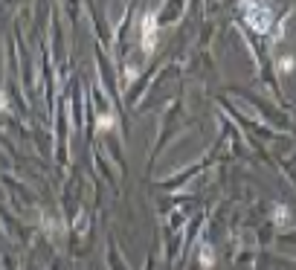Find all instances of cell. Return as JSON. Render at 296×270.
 Segmentation results:
<instances>
[{
	"instance_id": "8992f818",
	"label": "cell",
	"mask_w": 296,
	"mask_h": 270,
	"mask_svg": "<svg viewBox=\"0 0 296 270\" xmlns=\"http://www.w3.org/2000/svg\"><path fill=\"white\" fill-rule=\"evenodd\" d=\"M0 111H9V99H6L3 90H0Z\"/></svg>"
},
{
	"instance_id": "5b68a950",
	"label": "cell",
	"mask_w": 296,
	"mask_h": 270,
	"mask_svg": "<svg viewBox=\"0 0 296 270\" xmlns=\"http://www.w3.org/2000/svg\"><path fill=\"white\" fill-rule=\"evenodd\" d=\"M276 218H279L276 224H284L287 221V209H284V206H276Z\"/></svg>"
},
{
	"instance_id": "277c9868",
	"label": "cell",
	"mask_w": 296,
	"mask_h": 270,
	"mask_svg": "<svg viewBox=\"0 0 296 270\" xmlns=\"http://www.w3.org/2000/svg\"><path fill=\"white\" fill-rule=\"evenodd\" d=\"M96 125H99L102 131H107V128H116V117H113V114H102Z\"/></svg>"
},
{
	"instance_id": "3957f363",
	"label": "cell",
	"mask_w": 296,
	"mask_h": 270,
	"mask_svg": "<svg viewBox=\"0 0 296 270\" xmlns=\"http://www.w3.org/2000/svg\"><path fill=\"white\" fill-rule=\"evenodd\" d=\"M293 67H296L293 56H282V59L276 61V70L282 73V76H284V73H290V70H293Z\"/></svg>"
},
{
	"instance_id": "7a4b0ae2",
	"label": "cell",
	"mask_w": 296,
	"mask_h": 270,
	"mask_svg": "<svg viewBox=\"0 0 296 270\" xmlns=\"http://www.w3.org/2000/svg\"><path fill=\"white\" fill-rule=\"evenodd\" d=\"M198 258H201L203 267H212V264H215V250H212V244H203L201 253H198Z\"/></svg>"
},
{
	"instance_id": "6da1fadb",
	"label": "cell",
	"mask_w": 296,
	"mask_h": 270,
	"mask_svg": "<svg viewBox=\"0 0 296 270\" xmlns=\"http://www.w3.org/2000/svg\"><path fill=\"white\" fill-rule=\"evenodd\" d=\"M154 47H157V15L145 12V18H142V49L154 52Z\"/></svg>"
}]
</instances>
